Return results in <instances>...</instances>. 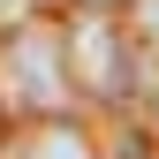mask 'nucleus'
<instances>
[{"label": "nucleus", "mask_w": 159, "mask_h": 159, "mask_svg": "<svg viewBox=\"0 0 159 159\" xmlns=\"http://www.w3.org/2000/svg\"><path fill=\"white\" fill-rule=\"evenodd\" d=\"M61 38H68V84L84 91V98L121 106V98L136 91V46H129V30L114 23L106 8H84Z\"/></svg>", "instance_id": "nucleus-1"}, {"label": "nucleus", "mask_w": 159, "mask_h": 159, "mask_svg": "<svg viewBox=\"0 0 159 159\" xmlns=\"http://www.w3.org/2000/svg\"><path fill=\"white\" fill-rule=\"evenodd\" d=\"M23 159H98L91 152V136L76 129V121H61V114H46L30 136H23Z\"/></svg>", "instance_id": "nucleus-3"}, {"label": "nucleus", "mask_w": 159, "mask_h": 159, "mask_svg": "<svg viewBox=\"0 0 159 159\" xmlns=\"http://www.w3.org/2000/svg\"><path fill=\"white\" fill-rule=\"evenodd\" d=\"M136 23L152 30V46H159V0H136Z\"/></svg>", "instance_id": "nucleus-4"}, {"label": "nucleus", "mask_w": 159, "mask_h": 159, "mask_svg": "<svg viewBox=\"0 0 159 159\" xmlns=\"http://www.w3.org/2000/svg\"><path fill=\"white\" fill-rule=\"evenodd\" d=\"M0 136H8V106H0Z\"/></svg>", "instance_id": "nucleus-5"}, {"label": "nucleus", "mask_w": 159, "mask_h": 159, "mask_svg": "<svg viewBox=\"0 0 159 159\" xmlns=\"http://www.w3.org/2000/svg\"><path fill=\"white\" fill-rule=\"evenodd\" d=\"M68 38H53V30H23L8 46V106H23V114H61L68 106Z\"/></svg>", "instance_id": "nucleus-2"}]
</instances>
